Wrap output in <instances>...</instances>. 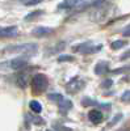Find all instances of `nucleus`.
<instances>
[{
	"label": "nucleus",
	"mask_w": 130,
	"mask_h": 131,
	"mask_svg": "<svg viewBox=\"0 0 130 131\" xmlns=\"http://www.w3.org/2000/svg\"><path fill=\"white\" fill-rule=\"evenodd\" d=\"M47 84H49V80H47V78L43 73H37V75H34L33 78H32V83H30V85H32V88H33V91L34 92H43L46 88H47Z\"/></svg>",
	"instance_id": "f257e3e1"
},
{
	"label": "nucleus",
	"mask_w": 130,
	"mask_h": 131,
	"mask_svg": "<svg viewBox=\"0 0 130 131\" xmlns=\"http://www.w3.org/2000/svg\"><path fill=\"white\" fill-rule=\"evenodd\" d=\"M37 50V46L34 43H24V45H18V46H13V47H8L5 49V51L9 52H18V54H24V55H30Z\"/></svg>",
	"instance_id": "f03ea898"
},
{
	"label": "nucleus",
	"mask_w": 130,
	"mask_h": 131,
	"mask_svg": "<svg viewBox=\"0 0 130 131\" xmlns=\"http://www.w3.org/2000/svg\"><path fill=\"white\" fill-rule=\"evenodd\" d=\"M83 3H84V0H63V2L58 5V9L71 10L74 8H79Z\"/></svg>",
	"instance_id": "7ed1b4c3"
},
{
	"label": "nucleus",
	"mask_w": 130,
	"mask_h": 131,
	"mask_svg": "<svg viewBox=\"0 0 130 131\" xmlns=\"http://www.w3.org/2000/svg\"><path fill=\"white\" fill-rule=\"evenodd\" d=\"M84 85V81H82L79 78H74L67 85H66V91L68 93H76L78 91H80Z\"/></svg>",
	"instance_id": "20e7f679"
},
{
	"label": "nucleus",
	"mask_w": 130,
	"mask_h": 131,
	"mask_svg": "<svg viewBox=\"0 0 130 131\" xmlns=\"http://www.w3.org/2000/svg\"><path fill=\"white\" fill-rule=\"evenodd\" d=\"M100 49V46H93L92 43H83V45H79L78 47H75V51L82 52V54H91L95 52Z\"/></svg>",
	"instance_id": "39448f33"
},
{
	"label": "nucleus",
	"mask_w": 130,
	"mask_h": 131,
	"mask_svg": "<svg viewBox=\"0 0 130 131\" xmlns=\"http://www.w3.org/2000/svg\"><path fill=\"white\" fill-rule=\"evenodd\" d=\"M11 68H13V70H21V68H24L25 66L28 64V58L26 57H18V58H15L11 60Z\"/></svg>",
	"instance_id": "423d86ee"
},
{
	"label": "nucleus",
	"mask_w": 130,
	"mask_h": 131,
	"mask_svg": "<svg viewBox=\"0 0 130 131\" xmlns=\"http://www.w3.org/2000/svg\"><path fill=\"white\" fill-rule=\"evenodd\" d=\"M54 30L51 28H46V26H37L32 30V34L36 37H46L49 34H51Z\"/></svg>",
	"instance_id": "0eeeda50"
},
{
	"label": "nucleus",
	"mask_w": 130,
	"mask_h": 131,
	"mask_svg": "<svg viewBox=\"0 0 130 131\" xmlns=\"http://www.w3.org/2000/svg\"><path fill=\"white\" fill-rule=\"evenodd\" d=\"M17 26H7V28H0V37H15L17 34Z\"/></svg>",
	"instance_id": "6e6552de"
},
{
	"label": "nucleus",
	"mask_w": 130,
	"mask_h": 131,
	"mask_svg": "<svg viewBox=\"0 0 130 131\" xmlns=\"http://www.w3.org/2000/svg\"><path fill=\"white\" fill-rule=\"evenodd\" d=\"M88 118H89V121L93 122V123H100L103 121V113L100 110L92 109V110L88 113Z\"/></svg>",
	"instance_id": "1a4fd4ad"
},
{
	"label": "nucleus",
	"mask_w": 130,
	"mask_h": 131,
	"mask_svg": "<svg viewBox=\"0 0 130 131\" xmlns=\"http://www.w3.org/2000/svg\"><path fill=\"white\" fill-rule=\"evenodd\" d=\"M108 72V63L106 62H99L95 67V73L96 75H103Z\"/></svg>",
	"instance_id": "9d476101"
},
{
	"label": "nucleus",
	"mask_w": 130,
	"mask_h": 131,
	"mask_svg": "<svg viewBox=\"0 0 130 131\" xmlns=\"http://www.w3.org/2000/svg\"><path fill=\"white\" fill-rule=\"evenodd\" d=\"M58 104H59V109L62 112H67V110H70V109L72 107V102L70 100H67V98H62Z\"/></svg>",
	"instance_id": "9b49d317"
},
{
	"label": "nucleus",
	"mask_w": 130,
	"mask_h": 131,
	"mask_svg": "<svg viewBox=\"0 0 130 131\" xmlns=\"http://www.w3.org/2000/svg\"><path fill=\"white\" fill-rule=\"evenodd\" d=\"M29 107L32 109V112H34V113H41V112H42V105H41L38 101H36V100L30 101Z\"/></svg>",
	"instance_id": "f8f14e48"
},
{
	"label": "nucleus",
	"mask_w": 130,
	"mask_h": 131,
	"mask_svg": "<svg viewBox=\"0 0 130 131\" xmlns=\"http://www.w3.org/2000/svg\"><path fill=\"white\" fill-rule=\"evenodd\" d=\"M125 45H127L126 41H124V39H117V41L112 42L111 49H112V50H120V49H122Z\"/></svg>",
	"instance_id": "ddd939ff"
},
{
	"label": "nucleus",
	"mask_w": 130,
	"mask_h": 131,
	"mask_svg": "<svg viewBox=\"0 0 130 131\" xmlns=\"http://www.w3.org/2000/svg\"><path fill=\"white\" fill-rule=\"evenodd\" d=\"M17 83H18V85L21 86V88H25V86L28 85V76H26L25 73L20 75L18 79H17Z\"/></svg>",
	"instance_id": "4468645a"
},
{
	"label": "nucleus",
	"mask_w": 130,
	"mask_h": 131,
	"mask_svg": "<svg viewBox=\"0 0 130 131\" xmlns=\"http://www.w3.org/2000/svg\"><path fill=\"white\" fill-rule=\"evenodd\" d=\"M41 13H42V10H34V12H32V13H29L28 16H25V21H33L34 18L39 17Z\"/></svg>",
	"instance_id": "2eb2a0df"
},
{
	"label": "nucleus",
	"mask_w": 130,
	"mask_h": 131,
	"mask_svg": "<svg viewBox=\"0 0 130 131\" xmlns=\"http://www.w3.org/2000/svg\"><path fill=\"white\" fill-rule=\"evenodd\" d=\"M72 60H74V57H71V55H61V57H58L59 63H62V62H72Z\"/></svg>",
	"instance_id": "dca6fc26"
},
{
	"label": "nucleus",
	"mask_w": 130,
	"mask_h": 131,
	"mask_svg": "<svg viewBox=\"0 0 130 131\" xmlns=\"http://www.w3.org/2000/svg\"><path fill=\"white\" fill-rule=\"evenodd\" d=\"M49 98H50L51 101H57V102H59L62 98H63V96H62V94H57V93H53V94L49 96Z\"/></svg>",
	"instance_id": "f3484780"
},
{
	"label": "nucleus",
	"mask_w": 130,
	"mask_h": 131,
	"mask_svg": "<svg viewBox=\"0 0 130 131\" xmlns=\"http://www.w3.org/2000/svg\"><path fill=\"white\" fill-rule=\"evenodd\" d=\"M25 5H36V4H39L42 0H21Z\"/></svg>",
	"instance_id": "a211bd4d"
},
{
	"label": "nucleus",
	"mask_w": 130,
	"mask_h": 131,
	"mask_svg": "<svg viewBox=\"0 0 130 131\" xmlns=\"http://www.w3.org/2000/svg\"><path fill=\"white\" fill-rule=\"evenodd\" d=\"M121 100H122L124 102H129V101H130V91H125V92L122 93Z\"/></svg>",
	"instance_id": "6ab92c4d"
},
{
	"label": "nucleus",
	"mask_w": 130,
	"mask_h": 131,
	"mask_svg": "<svg viewBox=\"0 0 130 131\" xmlns=\"http://www.w3.org/2000/svg\"><path fill=\"white\" fill-rule=\"evenodd\" d=\"M82 104H83L84 106H88V105H96L97 102H96L95 100H91V98H87V97H85L84 100L82 101Z\"/></svg>",
	"instance_id": "aec40b11"
},
{
	"label": "nucleus",
	"mask_w": 130,
	"mask_h": 131,
	"mask_svg": "<svg viewBox=\"0 0 130 131\" xmlns=\"http://www.w3.org/2000/svg\"><path fill=\"white\" fill-rule=\"evenodd\" d=\"M112 85H113V80H111V79H106V80H104V81L101 83L103 88H111Z\"/></svg>",
	"instance_id": "412c9836"
},
{
	"label": "nucleus",
	"mask_w": 130,
	"mask_h": 131,
	"mask_svg": "<svg viewBox=\"0 0 130 131\" xmlns=\"http://www.w3.org/2000/svg\"><path fill=\"white\" fill-rule=\"evenodd\" d=\"M120 118H121V114H118V115H117V117H116L114 119H112L111 125H114V123H116V122H117V121H118V119H120Z\"/></svg>",
	"instance_id": "4be33fe9"
},
{
	"label": "nucleus",
	"mask_w": 130,
	"mask_h": 131,
	"mask_svg": "<svg viewBox=\"0 0 130 131\" xmlns=\"http://www.w3.org/2000/svg\"><path fill=\"white\" fill-rule=\"evenodd\" d=\"M122 34H124L125 37H130V28H129V29H126V30H124Z\"/></svg>",
	"instance_id": "5701e85b"
},
{
	"label": "nucleus",
	"mask_w": 130,
	"mask_h": 131,
	"mask_svg": "<svg viewBox=\"0 0 130 131\" xmlns=\"http://www.w3.org/2000/svg\"><path fill=\"white\" fill-rule=\"evenodd\" d=\"M127 57H130V51H129V52H126L124 57H121V59H125V58H127Z\"/></svg>",
	"instance_id": "b1692460"
},
{
	"label": "nucleus",
	"mask_w": 130,
	"mask_h": 131,
	"mask_svg": "<svg viewBox=\"0 0 130 131\" xmlns=\"http://www.w3.org/2000/svg\"><path fill=\"white\" fill-rule=\"evenodd\" d=\"M47 131H51V130H47Z\"/></svg>",
	"instance_id": "393cba45"
}]
</instances>
